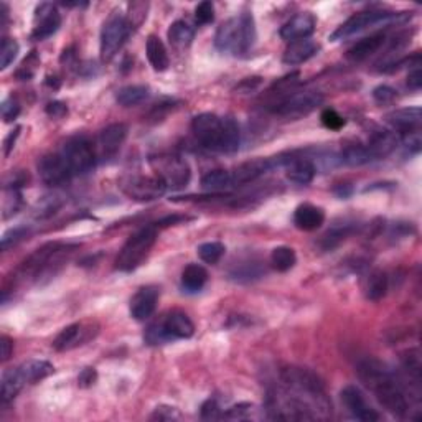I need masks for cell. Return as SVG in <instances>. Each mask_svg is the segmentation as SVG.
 <instances>
[{"label": "cell", "instance_id": "cell-9", "mask_svg": "<svg viewBox=\"0 0 422 422\" xmlns=\"http://www.w3.org/2000/svg\"><path fill=\"white\" fill-rule=\"evenodd\" d=\"M120 188L129 198L137 201H152L160 198L165 192L169 190L167 185L160 180L157 175L152 177H143V175H132V177H125L120 182Z\"/></svg>", "mask_w": 422, "mask_h": 422}, {"label": "cell", "instance_id": "cell-61", "mask_svg": "<svg viewBox=\"0 0 422 422\" xmlns=\"http://www.w3.org/2000/svg\"><path fill=\"white\" fill-rule=\"evenodd\" d=\"M19 134H20V127H17L15 131H12L10 134H8V136L6 137V141H3V154H6V157L10 154L13 147H15L13 143H15L17 137H19Z\"/></svg>", "mask_w": 422, "mask_h": 422}, {"label": "cell", "instance_id": "cell-45", "mask_svg": "<svg viewBox=\"0 0 422 422\" xmlns=\"http://www.w3.org/2000/svg\"><path fill=\"white\" fill-rule=\"evenodd\" d=\"M22 206V193L19 188H6V198H3V218L19 213Z\"/></svg>", "mask_w": 422, "mask_h": 422}, {"label": "cell", "instance_id": "cell-16", "mask_svg": "<svg viewBox=\"0 0 422 422\" xmlns=\"http://www.w3.org/2000/svg\"><path fill=\"white\" fill-rule=\"evenodd\" d=\"M315 26H317L315 17H313L312 13L304 12L299 13V15L292 17L289 22H286V24L281 26L279 35L287 43L299 42V40H305L311 37L313 31H315Z\"/></svg>", "mask_w": 422, "mask_h": 422}, {"label": "cell", "instance_id": "cell-11", "mask_svg": "<svg viewBox=\"0 0 422 422\" xmlns=\"http://www.w3.org/2000/svg\"><path fill=\"white\" fill-rule=\"evenodd\" d=\"M38 175L45 185L48 187L66 185L71 180V177H75L61 152L43 155L38 162Z\"/></svg>", "mask_w": 422, "mask_h": 422}, {"label": "cell", "instance_id": "cell-44", "mask_svg": "<svg viewBox=\"0 0 422 422\" xmlns=\"http://www.w3.org/2000/svg\"><path fill=\"white\" fill-rule=\"evenodd\" d=\"M29 235H30V228H26V226L12 228V230H8L6 235L2 236L0 248H2V251H8L10 248H13V246L19 244L20 241H24Z\"/></svg>", "mask_w": 422, "mask_h": 422}, {"label": "cell", "instance_id": "cell-63", "mask_svg": "<svg viewBox=\"0 0 422 422\" xmlns=\"http://www.w3.org/2000/svg\"><path fill=\"white\" fill-rule=\"evenodd\" d=\"M335 193H336V195H338V196H342V198H347V196L350 195V193H352V188H348V187H340V188H336Z\"/></svg>", "mask_w": 422, "mask_h": 422}, {"label": "cell", "instance_id": "cell-18", "mask_svg": "<svg viewBox=\"0 0 422 422\" xmlns=\"http://www.w3.org/2000/svg\"><path fill=\"white\" fill-rule=\"evenodd\" d=\"M94 336L91 327H86L84 323H71V325L63 329L53 342V348L56 352H68L79 345L86 343Z\"/></svg>", "mask_w": 422, "mask_h": 422}, {"label": "cell", "instance_id": "cell-55", "mask_svg": "<svg viewBox=\"0 0 422 422\" xmlns=\"http://www.w3.org/2000/svg\"><path fill=\"white\" fill-rule=\"evenodd\" d=\"M177 417H178V412L175 407L160 406L154 411V414L150 416V419L152 421H172V419H177Z\"/></svg>", "mask_w": 422, "mask_h": 422}, {"label": "cell", "instance_id": "cell-1", "mask_svg": "<svg viewBox=\"0 0 422 422\" xmlns=\"http://www.w3.org/2000/svg\"><path fill=\"white\" fill-rule=\"evenodd\" d=\"M357 373L378 403L393 416L404 417L409 411L406 393L396 376L375 358H363L357 363Z\"/></svg>", "mask_w": 422, "mask_h": 422}, {"label": "cell", "instance_id": "cell-19", "mask_svg": "<svg viewBox=\"0 0 422 422\" xmlns=\"http://www.w3.org/2000/svg\"><path fill=\"white\" fill-rule=\"evenodd\" d=\"M271 169H276L274 167L272 159H256V160L244 162V164H241L240 167H236L231 172L233 185L240 187L258 180L259 177H263V175L269 172Z\"/></svg>", "mask_w": 422, "mask_h": 422}, {"label": "cell", "instance_id": "cell-41", "mask_svg": "<svg viewBox=\"0 0 422 422\" xmlns=\"http://www.w3.org/2000/svg\"><path fill=\"white\" fill-rule=\"evenodd\" d=\"M143 340H146V343H149V345H164V343L173 342L172 336L169 335L167 329H165L162 318L154 323H150V325L147 327L146 334H143Z\"/></svg>", "mask_w": 422, "mask_h": 422}, {"label": "cell", "instance_id": "cell-27", "mask_svg": "<svg viewBox=\"0 0 422 422\" xmlns=\"http://www.w3.org/2000/svg\"><path fill=\"white\" fill-rule=\"evenodd\" d=\"M214 47L221 53H235L237 50V17L226 20L218 26L214 35Z\"/></svg>", "mask_w": 422, "mask_h": 422}, {"label": "cell", "instance_id": "cell-10", "mask_svg": "<svg viewBox=\"0 0 422 422\" xmlns=\"http://www.w3.org/2000/svg\"><path fill=\"white\" fill-rule=\"evenodd\" d=\"M323 101V96L317 91H302L290 94L287 100H284L281 104L274 107V114L281 116L286 119H300L304 116L311 114L317 106H320Z\"/></svg>", "mask_w": 422, "mask_h": 422}, {"label": "cell", "instance_id": "cell-38", "mask_svg": "<svg viewBox=\"0 0 422 422\" xmlns=\"http://www.w3.org/2000/svg\"><path fill=\"white\" fill-rule=\"evenodd\" d=\"M404 370L409 373V378L416 381V384H421L422 381V361H421V353L417 348L407 350L403 353L401 357Z\"/></svg>", "mask_w": 422, "mask_h": 422}, {"label": "cell", "instance_id": "cell-3", "mask_svg": "<svg viewBox=\"0 0 422 422\" xmlns=\"http://www.w3.org/2000/svg\"><path fill=\"white\" fill-rule=\"evenodd\" d=\"M76 248H78V244L47 242L20 264V267L17 269V279L40 281L42 277L55 276Z\"/></svg>", "mask_w": 422, "mask_h": 422}, {"label": "cell", "instance_id": "cell-8", "mask_svg": "<svg viewBox=\"0 0 422 422\" xmlns=\"http://www.w3.org/2000/svg\"><path fill=\"white\" fill-rule=\"evenodd\" d=\"M63 157L73 175H86L96 165V149L86 136H75L63 146Z\"/></svg>", "mask_w": 422, "mask_h": 422}, {"label": "cell", "instance_id": "cell-60", "mask_svg": "<svg viewBox=\"0 0 422 422\" xmlns=\"http://www.w3.org/2000/svg\"><path fill=\"white\" fill-rule=\"evenodd\" d=\"M422 86V73L419 70V66L411 71L409 75H407V88L411 89V91H419Z\"/></svg>", "mask_w": 422, "mask_h": 422}, {"label": "cell", "instance_id": "cell-58", "mask_svg": "<svg viewBox=\"0 0 422 422\" xmlns=\"http://www.w3.org/2000/svg\"><path fill=\"white\" fill-rule=\"evenodd\" d=\"M12 353H13V342L7 335H2V338H0V360H2V363L10 360Z\"/></svg>", "mask_w": 422, "mask_h": 422}, {"label": "cell", "instance_id": "cell-62", "mask_svg": "<svg viewBox=\"0 0 422 422\" xmlns=\"http://www.w3.org/2000/svg\"><path fill=\"white\" fill-rule=\"evenodd\" d=\"M76 60V55H75V48H68V50L63 52V55L60 58V61L63 63V65L66 66H71L73 65V61Z\"/></svg>", "mask_w": 422, "mask_h": 422}, {"label": "cell", "instance_id": "cell-21", "mask_svg": "<svg viewBox=\"0 0 422 422\" xmlns=\"http://www.w3.org/2000/svg\"><path fill=\"white\" fill-rule=\"evenodd\" d=\"M165 329H167L169 335L172 336V340H185L192 338L195 334V325H193L192 318L182 311H172L167 315L162 317Z\"/></svg>", "mask_w": 422, "mask_h": 422}, {"label": "cell", "instance_id": "cell-47", "mask_svg": "<svg viewBox=\"0 0 422 422\" xmlns=\"http://www.w3.org/2000/svg\"><path fill=\"white\" fill-rule=\"evenodd\" d=\"M320 119H322V124L325 125L327 129H330V131H340V129L347 124V120H345L335 109H330V107L329 109L322 111Z\"/></svg>", "mask_w": 422, "mask_h": 422}, {"label": "cell", "instance_id": "cell-59", "mask_svg": "<svg viewBox=\"0 0 422 422\" xmlns=\"http://www.w3.org/2000/svg\"><path fill=\"white\" fill-rule=\"evenodd\" d=\"M188 217H183V214H169V217H164L162 219H159V221L155 223L157 228H165V226H172V224H180V223H185L188 221Z\"/></svg>", "mask_w": 422, "mask_h": 422}, {"label": "cell", "instance_id": "cell-56", "mask_svg": "<svg viewBox=\"0 0 422 422\" xmlns=\"http://www.w3.org/2000/svg\"><path fill=\"white\" fill-rule=\"evenodd\" d=\"M97 380V371L94 368H84L78 376V386L81 388H91Z\"/></svg>", "mask_w": 422, "mask_h": 422}, {"label": "cell", "instance_id": "cell-13", "mask_svg": "<svg viewBox=\"0 0 422 422\" xmlns=\"http://www.w3.org/2000/svg\"><path fill=\"white\" fill-rule=\"evenodd\" d=\"M61 26V15L53 3H40L35 10V26L31 38L42 42L55 35Z\"/></svg>", "mask_w": 422, "mask_h": 422}, {"label": "cell", "instance_id": "cell-22", "mask_svg": "<svg viewBox=\"0 0 422 422\" xmlns=\"http://www.w3.org/2000/svg\"><path fill=\"white\" fill-rule=\"evenodd\" d=\"M318 50H320V45L315 43L311 38L299 40V42H292V43H289V47L286 48L284 56H282V61H284V65H289V66L302 65V63L308 61L311 58L315 56Z\"/></svg>", "mask_w": 422, "mask_h": 422}, {"label": "cell", "instance_id": "cell-33", "mask_svg": "<svg viewBox=\"0 0 422 422\" xmlns=\"http://www.w3.org/2000/svg\"><path fill=\"white\" fill-rule=\"evenodd\" d=\"M208 281V272L200 264H188L182 272V286L187 292H200Z\"/></svg>", "mask_w": 422, "mask_h": 422}, {"label": "cell", "instance_id": "cell-50", "mask_svg": "<svg viewBox=\"0 0 422 422\" xmlns=\"http://www.w3.org/2000/svg\"><path fill=\"white\" fill-rule=\"evenodd\" d=\"M0 112H2V119L3 123H12V120H15L19 118L20 114V104L17 102V100H13V97H7V100H3L2 106H0Z\"/></svg>", "mask_w": 422, "mask_h": 422}, {"label": "cell", "instance_id": "cell-4", "mask_svg": "<svg viewBox=\"0 0 422 422\" xmlns=\"http://www.w3.org/2000/svg\"><path fill=\"white\" fill-rule=\"evenodd\" d=\"M157 230L159 228L155 224H150V226H146L137 233H134L125 241L123 249L119 251L118 259H116V269H119L123 272L136 271L146 261L147 256L150 254L152 248H154L157 241Z\"/></svg>", "mask_w": 422, "mask_h": 422}, {"label": "cell", "instance_id": "cell-5", "mask_svg": "<svg viewBox=\"0 0 422 422\" xmlns=\"http://www.w3.org/2000/svg\"><path fill=\"white\" fill-rule=\"evenodd\" d=\"M407 15L406 12L394 13V12H383V10H366V12H358L353 17L345 22L331 33L330 40L331 42H338V40L348 38L354 33H360V31L370 29V26H378V25H389L393 22H403L406 20Z\"/></svg>", "mask_w": 422, "mask_h": 422}, {"label": "cell", "instance_id": "cell-36", "mask_svg": "<svg viewBox=\"0 0 422 422\" xmlns=\"http://www.w3.org/2000/svg\"><path fill=\"white\" fill-rule=\"evenodd\" d=\"M167 35H169L170 43L177 48L190 47L193 38H195V31H193L192 26L183 20L173 22V24L170 25Z\"/></svg>", "mask_w": 422, "mask_h": 422}, {"label": "cell", "instance_id": "cell-29", "mask_svg": "<svg viewBox=\"0 0 422 422\" xmlns=\"http://www.w3.org/2000/svg\"><path fill=\"white\" fill-rule=\"evenodd\" d=\"M19 371L25 381V384H35L53 375L55 368L47 360H30L24 363V365H20Z\"/></svg>", "mask_w": 422, "mask_h": 422}, {"label": "cell", "instance_id": "cell-31", "mask_svg": "<svg viewBox=\"0 0 422 422\" xmlns=\"http://www.w3.org/2000/svg\"><path fill=\"white\" fill-rule=\"evenodd\" d=\"M201 187L206 192L219 195V193L231 190L235 185H233L231 172H226V170H211V172L205 173L203 178H201Z\"/></svg>", "mask_w": 422, "mask_h": 422}, {"label": "cell", "instance_id": "cell-7", "mask_svg": "<svg viewBox=\"0 0 422 422\" xmlns=\"http://www.w3.org/2000/svg\"><path fill=\"white\" fill-rule=\"evenodd\" d=\"M150 165L154 169V175H157L167 185V188L178 190V188L187 187V183L190 182V165L182 157L173 154L157 155L150 159Z\"/></svg>", "mask_w": 422, "mask_h": 422}, {"label": "cell", "instance_id": "cell-17", "mask_svg": "<svg viewBox=\"0 0 422 422\" xmlns=\"http://www.w3.org/2000/svg\"><path fill=\"white\" fill-rule=\"evenodd\" d=\"M159 304V287L143 286L131 299V315L139 322L149 320Z\"/></svg>", "mask_w": 422, "mask_h": 422}, {"label": "cell", "instance_id": "cell-39", "mask_svg": "<svg viewBox=\"0 0 422 422\" xmlns=\"http://www.w3.org/2000/svg\"><path fill=\"white\" fill-rule=\"evenodd\" d=\"M342 162L352 165V167H360V165L373 162V157L370 150L366 149V146H348L342 152Z\"/></svg>", "mask_w": 422, "mask_h": 422}, {"label": "cell", "instance_id": "cell-37", "mask_svg": "<svg viewBox=\"0 0 422 422\" xmlns=\"http://www.w3.org/2000/svg\"><path fill=\"white\" fill-rule=\"evenodd\" d=\"M297 263V256L295 251L289 248V246H277L272 249L271 253V264L276 271L279 272H287Z\"/></svg>", "mask_w": 422, "mask_h": 422}, {"label": "cell", "instance_id": "cell-25", "mask_svg": "<svg viewBox=\"0 0 422 422\" xmlns=\"http://www.w3.org/2000/svg\"><path fill=\"white\" fill-rule=\"evenodd\" d=\"M386 42V33L384 31H378V33H373L370 37L360 40L358 43H354L352 48H350L347 56L348 60H352L354 63L358 61H365L366 58H370L375 55L376 52L383 47Z\"/></svg>", "mask_w": 422, "mask_h": 422}, {"label": "cell", "instance_id": "cell-32", "mask_svg": "<svg viewBox=\"0 0 422 422\" xmlns=\"http://www.w3.org/2000/svg\"><path fill=\"white\" fill-rule=\"evenodd\" d=\"M25 386V381L22 378L19 368L15 370H8L3 373L2 383H0V399L3 404L13 401V398L22 391V388Z\"/></svg>", "mask_w": 422, "mask_h": 422}, {"label": "cell", "instance_id": "cell-52", "mask_svg": "<svg viewBox=\"0 0 422 422\" xmlns=\"http://www.w3.org/2000/svg\"><path fill=\"white\" fill-rule=\"evenodd\" d=\"M396 91L391 86H386V84H381V86L373 89V100L378 104H391L396 100Z\"/></svg>", "mask_w": 422, "mask_h": 422}, {"label": "cell", "instance_id": "cell-46", "mask_svg": "<svg viewBox=\"0 0 422 422\" xmlns=\"http://www.w3.org/2000/svg\"><path fill=\"white\" fill-rule=\"evenodd\" d=\"M61 206V200L58 195L45 196L37 205V218H48L56 213V210Z\"/></svg>", "mask_w": 422, "mask_h": 422}, {"label": "cell", "instance_id": "cell-12", "mask_svg": "<svg viewBox=\"0 0 422 422\" xmlns=\"http://www.w3.org/2000/svg\"><path fill=\"white\" fill-rule=\"evenodd\" d=\"M276 167H284L287 178L297 185H308L315 178L317 167L311 157L304 155H281L274 159Z\"/></svg>", "mask_w": 422, "mask_h": 422}, {"label": "cell", "instance_id": "cell-14", "mask_svg": "<svg viewBox=\"0 0 422 422\" xmlns=\"http://www.w3.org/2000/svg\"><path fill=\"white\" fill-rule=\"evenodd\" d=\"M340 396H342V403L345 404V407H347L348 412L354 417V419H360L365 422L380 421V414L366 403L365 396H363V393L357 388V386L353 384L345 386Z\"/></svg>", "mask_w": 422, "mask_h": 422}, {"label": "cell", "instance_id": "cell-57", "mask_svg": "<svg viewBox=\"0 0 422 422\" xmlns=\"http://www.w3.org/2000/svg\"><path fill=\"white\" fill-rule=\"evenodd\" d=\"M421 146H422V141H421V136H419V132H417V131L409 132V137L404 141V147H406V152H409V155L419 154Z\"/></svg>", "mask_w": 422, "mask_h": 422}, {"label": "cell", "instance_id": "cell-20", "mask_svg": "<svg viewBox=\"0 0 422 422\" xmlns=\"http://www.w3.org/2000/svg\"><path fill=\"white\" fill-rule=\"evenodd\" d=\"M386 123H388L394 131L409 134L416 132L419 129L422 120V111L421 107H403V109H396L389 114H386Z\"/></svg>", "mask_w": 422, "mask_h": 422}, {"label": "cell", "instance_id": "cell-35", "mask_svg": "<svg viewBox=\"0 0 422 422\" xmlns=\"http://www.w3.org/2000/svg\"><path fill=\"white\" fill-rule=\"evenodd\" d=\"M149 97V88L143 84H131V86L120 88L118 94H116V101L119 106L131 107L141 104Z\"/></svg>", "mask_w": 422, "mask_h": 422}, {"label": "cell", "instance_id": "cell-42", "mask_svg": "<svg viewBox=\"0 0 422 422\" xmlns=\"http://www.w3.org/2000/svg\"><path fill=\"white\" fill-rule=\"evenodd\" d=\"M224 251V244L218 241H211V242H203V244L198 248V256L200 259L206 264H217L219 259L223 258Z\"/></svg>", "mask_w": 422, "mask_h": 422}, {"label": "cell", "instance_id": "cell-53", "mask_svg": "<svg viewBox=\"0 0 422 422\" xmlns=\"http://www.w3.org/2000/svg\"><path fill=\"white\" fill-rule=\"evenodd\" d=\"M253 412V406L251 404H237L233 406L223 414V419H246Z\"/></svg>", "mask_w": 422, "mask_h": 422}, {"label": "cell", "instance_id": "cell-24", "mask_svg": "<svg viewBox=\"0 0 422 422\" xmlns=\"http://www.w3.org/2000/svg\"><path fill=\"white\" fill-rule=\"evenodd\" d=\"M256 37V22L251 12H242L237 17V50L236 55H246L254 47Z\"/></svg>", "mask_w": 422, "mask_h": 422}, {"label": "cell", "instance_id": "cell-6", "mask_svg": "<svg viewBox=\"0 0 422 422\" xmlns=\"http://www.w3.org/2000/svg\"><path fill=\"white\" fill-rule=\"evenodd\" d=\"M131 25H129L127 17H124L120 12H112L109 19L104 22L101 30L100 38V53L101 60L109 63L112 58L118 55L125 40L131 35Z\"/></svg>", "mask_w": 422, "mask_h": 422}, {"label": "cell", "instance_id": "cell-49", "mask_svg": "<svg viewBox=\"0 0 422 422\" xmlns=\"http://www.w3.org/2000/svg\"><path fill=\"white\" fill-rule=\"evenodd\" d=\"M195 20L198 25H208L214 20V6L208 0L201 2L195 8Z\"/></svg>", "mask_w": 422, "mask_h": 422}, {"label": "cell", "instance_id": "cell-34", "mask_svg": "<svg viewBox=\"0 0 422 422\" xmlns=\"http://www.w3.org/2000/svg\"><path fill=\"white\" fill-rule=\"evenodd\" d=\"M389 281L386 272L383 271H373L370 277L366 279V287H365V295L368 300L371 302H380L381 299L386 297L388 294Z\"/></svg>", "mask_w": 422, "mask_h": 422}, {"label": "cell", "instance_id": "cell-48", "mask_svg": "<svg viewBox=\"0 0 422 422\" xmlns=\"http://www.w3.org/2000/svg\"><path fill=\"white\" fill-rule=\"evenodd\" d=\"M38 65H40V60H38V56H37V52H31L30 55H29V58H26V60L24 63H22L20 68L17 70L15 76L19 79H22V81L30 79L31 76L35 75V70H37Z\"/></svg>", "mask_w": 422, "mask_h": 422}, {"label": "cell", "instance_id": "cell-43", "mask_svg": "<svg viewBox=\"0 0 422 422\" xmlns=\"http://www.w3.org/2000/svg\"><path fill=\"white\" fill-rule=\"evenodd\" d=\"M20 47L17 43V40L13 38H3L2 47H0V70H7L19 55Z\"/></svg>", "mask_w": 422, "mask_h": 422}, {"label": "cell", "instance_id": "cell-26", "mask_svg": "<svg viewBox=\"0 0 422 422\" xmlns=\"http://www.w3.org/2000/svg\"><path fill=\"white\" fill-rule=\"evenodd\" d=\"M398 143H399L398 134H394L391 131H376L370 137V142H368L366 149L370 150L373 160H376V159H383V157L391 154V152L398 147Z\"/></svg>", "mask_w": 422, "mask_h": 422}, {"label": "cell", "instance_id": "cell-28", "mask_svg": "<svg viewBox=\"0 0 422 422\" xmlns=\"http://www.w3.org/2000/svg\"><path fill=\"white\" fill-rule=\"evenodd\" d=\"M146 53H147V58H149L150 66L155 71H159V73L165 71L170 66V58H169L167 48H165L164 42H162L157 35H150V37L147 38Z\"/></svg>", "mask_w": 422, "mask_h": 422}, {"label": "cell", "instance_id": "cell-30", "mask_svg": "<svg viewBox=\"0 0 422 422\" xmlns=\"http://www.w3.org/2000/svg\"><path fill=\"white\" fill-rule=\"evenodd\" d=\"M264 274H266V269L263 267L261 261L248 259V261H242L240 264H236V266L231 269L230 276H231V279L236 282H253V281L261 279Z\"/></svg>", "mask_w": 422, "mask_h": 422}, {"label": "cell", "instance_id": "cell-40", "mask_svg": "<svg viewBox=\"0 0 422 422\" xmlns=\"http://www.w3.org/2000/svg\"><path fill=\"white\" fill-rule=\"evenodd\" d=\"M352 233H353V224H342V226L331 228V230L322 237L323 249L330 251L336 248V246L347 240V236L352 235Z\"/></svg>", "mask_w": 422, "mask_h": 422}, {"label": "cell", "instance_id": "cell-23", "mask_svg": "<svg viewBox=\"0 0 422 422\" xmlns=\"http://www.w3.org/2000/svg\"><path fill=\"white\" fill-rule=\"evenodd\" d=\"M325 221V211L315 205L302 203L294 211V224L302 231H315Z\"/></svg>", "mask_w": 422, "mask_h": 422}, {"label": "cell", "instance_id": "cell-54", "mask_svg": "<svg viewBox=\"0 0 422 422\" xmlns=\"http://www.w3.org/2000/svg\"><path fill=\"white\" fill-rule=\"evenodd\" d=\"M45 111H47V114L50 116V118L61 119L68 114V106H66L65 102L53 101V102H48L47 107H45Z\"/></svg>", "mask_w": 422, "mask_h": 422}, {"label": "cell", "instance_id": "cell-15", "mask_svg": "<svg viewBox=\"0 0 422 422\" xmlns=\"http://www.w3.org/2000/svg\"><path fill=\"white\" fill-rule=\"evenodd\" d=\"M127 125L123 123L111 124L106 129H102L100 137H97V150H100L102 159L107 160L118 155L125 137H127Z\"/></svg>", "mask_w": 422, "mask_h": 422}, {"label": "cell", "instance_id": "cell-2", "mask_svg": "<svg viewBox=\"0 0 422 422\" xmlns=\"http://www.w3.org/2000/svg\"><path fill=\"white\" fill-rule=\"evenodd\" d=\"M192 131L205 149L233 154L240 149V125L231 118H219L211 112L198 114L192 123Z\"/></svg>", "mask_w": 422, "mask_h": 422}, {"label": "cell", "instance_id": "cell-51", "mask_svg": "<svg viewBox=\"0 0 422 422\" xmlns=\"http://www.w3.org/2000/svg\"><path fill=\"white\" fill-rule=\"evenodd\" d=\"M223 414L224 412L214 399H208V401H205L203 406H201V419L203 421L223 419Z\"/></svg>", "mask_w": 422, "mask_h": 422}]
</instances>
